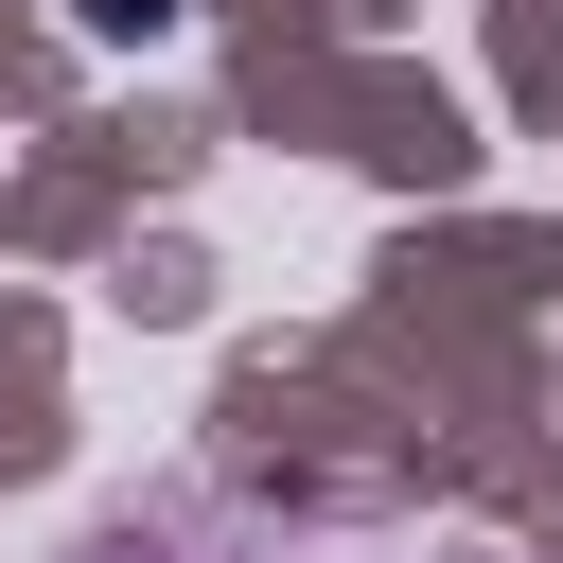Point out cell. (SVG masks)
<instances>
[{
  "mask_svg": "<svg viewBox=\"0 0 563 563\" xmlns=\"http://www.w3.org/2000/svg\"><path fill=\"white\" fill-rule=\"evenodd\" d=\"M158 18H176V0H88V35H158Z\"/></svg>",
  "mask_w": 563,
  "mask_h": 563,
  "instance_id": "6da1fadb",
  "label": "cell"
}]
</instances>
